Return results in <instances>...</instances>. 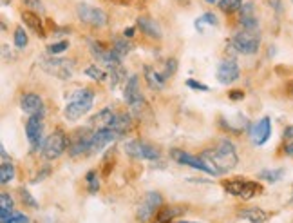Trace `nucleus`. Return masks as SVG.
Instances as JSON below:
<instances>
[{
  "mask_svg": "<svg viewBox=\"0 0 293 223\" xmlns=\"http://www.w3.org/2000/svg\"><path fill=\"white\" fill-rule=\"evenodd\" d=\"M201 160L215 172V176L232 171V169L237 167L239 164V156H237V151H235V145L226 138L219 140L214 147L205 149V151L201 152Z\"/></svg>",
  "mask_w": 293,
  "mask_h": 223,
  "instance_id": "obj_1",
  "label": "nucleus"
},
{
  "mask_svg": "<svg viewBox=\"0 0 293 223\" xmlns=\"http://www.w3.org/2000/svg\"><path fill=\"white\" fill-rule=\"evenodd\" d=\"M92 102H94V93L91 89L83 87L78 89L76 93H72L71 100L67 102L64 109V116L69 120V122H76L80 120L83 115H87L92 107Z\"/></svg>",
  "mask_w": 293,
  "mask_h": 223,
  "instance_id": "obj_2",
  "label": "nucleus"
},
{
  "mask_svg": "<svg viewBox=\"0 0 293 223\" xmlns=\"http://www.w3.org/2000/svg\"><path fill=\"white\" fill-rule=\"evenodd\" d=\"M223 189H225L228 194L237 196L241 199H252L255 196H259L262 192V185L259 182H252V180L246 178H230L223 182Z\"/></svg>",
  "mask_w": 293,
  "mask_h": 223,
  "instance_id": "obj_3",
  "label": "nucleus"
},
{
  "mask_svg": "<svg viewBox=\"0 0 293 223\" xmlns=\"http://www.w3.org/2000/svg\"><path fill=\"white\" fill-rule=\"evenodd\" d=\"M38 64L47 75L55 76V78L58 80H69L72 76V73H75L72 62L58 58V56H42V58L38 60Z\"/></svg>",
  "mask_w": 293,
  "mask_h": 223,
  "instance_id": "obj_4",
  "label": "nucleus"
},
{
  "mask_svg": "<svg viewBox=\"0 0 293 223\" xmlns=\"http://www.w3.org/2000/svg\"><path fill=\"white\" fill-rule=\"evenodd\" d=\"M232 48L239 53V55H255L261 48V35L259 31H246L241 29L234 35L232 38Z\"/></svg>",
  "mask_w": 293,
  "mask_h": 223,
  "instance_id": "obj_5",
  "label": "nucleus"
},
{
  "mask_svg": "<svg viewBox=\"0 0 293 223\" xmlns=\"http://www.w3.org/2000/svg\"><path fill=\"white\" fill-rule=\"evenodd\" d=\"M69 149V136L65 135L62 129H56L45 138L44 147H42V154L45 160H56L64 154Z\"/></svg>",
  "mask_w": 293,
  "mask_h": 223,
  "instance_id": "obj_6",
  "label": "nucleus"
},
{
  "mask_svg": "<svg viewBox=\"0 0 293 223\" xmlns=\"http://www.w3.org/2000/svg\"><path fill=\"white\" fill-rule=\"evenodd\" d=\"M76 15L82 20L83 24L91 26V28H103L109 24V15L103 9L94 8L89 4H78L76 6Z\"/></svg>",
  "mask_w": 293,
  "mask_h": 223,
  "instance_id": "obj_7",
  "label": "nucleus"
},
{
  "mask_svg": "<svg viewBox=\"0 0 293 223\" xmlns=\"http://www.w3.org/2000/svg\"><path fill=\"white\" fill-rule=\"evenodd\" d=\"M92 135H94V131H91V129H78L76 132H72L69 136V156L78 158L83 152L91 151Z\"/></svg>",
  "mask_w": 293,
  "mask_h": 223,
  "instance_id": "obj_8",
  "label": "nucleus"
},
{
  "mask_svg": "<svg viewBox=\"0 0 293 223\" xmlns=\"http://www.w3.org/2000/svg\"><path fill=\"white\" fill-rule=\"evenodd\" d=\"M123 98H125L129 107H131L134 113L141 111V109L145 107V98H143V95L139 93V76L138 75H132L131 78L127 80L125 89H123Z\"/></svg>",
  "mask_w": 293,
  "mask_h": 223,
  "instance_id": "obj_9",
  "label": "nucleus"
},
{
  "mask_svg": "<svg viewBox=\"0 0 293 223\" xmlns=\"http://www.w3.org/2000/svg\"><path fill=\"white\" fill-rule=\"evenodd\" d=\"M26 136H28L31 152H36L40 147H44V125L40 116H29L26 122Z\"/></svg>",
  "mask_w": 293,
  "mask_h": 223,
  "instance_id": "obj_10",
  "label": "nucleus"
},
{
  "mask_svg": "<svg viewBox=\"0 0 293 223\" xmlns=\"http://www.w3.org/2000/svg\"><path fill=\"white\" fill-rule=\"evenodd\" d=\"M215 76H217L219 84L223 85H230L237 82L239 76H241V69H239V64L235 62V58L221 60L217 65V71H215Z\"/></svg>",
  "mask_w": 293,
  "mask_h": 223,
  "instance_id": "obj_11",
  "label": "nucleus"
},
{
  "mask_svg": "<svg viewBox=\"0 0 293 223\" xmlns=\"http://www.w3.org/2000/svg\"><path fill=\"white\" fill-rule=\"evenodd\" d=\"M170 156H172V160H174V162H178V164L188 165V167H192V169H198V171H201V172H206V174L215 176V172L212 171V169L208 167L205 162H203L201 156H194V154H190V152L181 151V149H172Z\"/></svg>",
  "mask_w": 293,
  "mask_h": 223,
  "instance_id": "obj_12",
  "label": "nucleus"
},
{
  "mask_svg": "<svg viewBox=\"0 0 293 223\" xmlns=\"http://www.w3.org/2000/svg\"><path fill=\"white\" fill-rule=\"evenodd\" d=\"M125 152L129 156L136 160H158L159 158V152L156 151L152 145L145 144V142H139V140H131L127 144L123 145Z\"/></svg>",
  "mask_w": 293,
  "mask_h": 223,
  "instance_id": "obj_13",
  "label": "nucleus"
},
{
  "mask_svg": "<svg viewBox=\"0 0 293 223\" xmlns=\"http://www.w3.org/2000/svg\"><path fill=\"white\" fill-rule=\"evenodd\" d=\"M20 109L29 116H40L44 118L45 109H44V102L36 93H26L22 98H20Z\"/></svg>",
  "mask_w": 293,
  "mask_h": 223,
  "instance_id": "obj_14",
  "label": "nucleus"
},
{
  "mask_svg": "<svg viewBox=\"0 0 293 223\" xmlns=\"http://www.w3.org/2000/svg\"><path fill=\"white\" fill-rule=\"evenodd\" d=\"M119 135L114 129H102V131H94L92 135V142H91V151L89 152H100L107 147L109 144H112L114 140H118Z\"/></svg>",
  "mask_w": 293,
  "mask_h": 223,
  "instance_id": "obj_15",
  "label": "nucleus"
},
{
  "mask_svg": "<svg viewBox=\"0 0 293 223\" xmlns=\"http://www.w3.org/2000/svg\"><path fill=\"white\" fill-rule=\"evenodd\" d=\"M250 135H252V142H254L255 145H264L270 140V136H272V120H270L268 116L261 118L257 124L252 127Z\"/></svg>",
  "mask_w": 293,
  "mask_h": 223,
  "instance_id": "obj_16",
  "label": "nucleus"
},
{
  "mask_svg": "<svg viewBox=\"0 0 293 223\" xmlns=\"http://www.w3.org/2000/svg\"><path fill=\"white\" fill-rule=\"evenodd\" d=\"M114 113L111 111V109H102V111H98L94 116H92L91 120H89V127L92 129V131H102V129H109L112 125V122H114Z\"/></svg>",
  "mask_w": 293,
  "mask_h": 223,
  "instance_id": "obj_17",
  "label": "nucleus"
},
{
  "mask_svg": "<svg viewBox=\"0 0 293 223\" xmlns=\"http://www.w3.org/2000/svg\"><path fill=\"white\" fill-rule=\"evenodd\" d=\"M136 26H138L139 31H141L143 35L151 36V38H156V40L161 38V29H159L156 20L149 18V16H139V18L136 20Z\"/></svg>",
  "mask_w": 293,
  "mask_h": 223,
  "instance_id": "obj_18",
  "label": "nucleus"
},
{
  "mask_svg": "<svg viewBox=\"0 0 293 223\" xmlns=\"http://www.w3.org/2000/svg\"><path fill=\"white\" fill-rule=\"evenodd\" d=\"M237 216L241 219H246L250 223H266L270 219V214L266 211L259 207H248V209H241L237 212Z\"/></svg>",
  "mask_w": 293,
  "mask_h": 223,
  "instance_id": "obj_19",
  "label": "nucleus"
},
{
  "mask_svg": "<svg viewBox=\"0 0 293 223\" xmlns=\"http://www.w3.org/2000/svg\"><path fill=\"white\" fill-rule=\"evenodd\" d=\"M143 75H145L146 84H149V87H151V89H154V91H161V89L165 87L166 80L163 78L161 73H158L156 69H152L151 65H145V69H143Z\"/></svg>",
  "mask_w": 293,
  "mask_h": 223,
  "instance_id": "obj_20",
  "label": "nucleus"
},
{
  "mask_svg": "<svg viewBox=\"0 0 293 223\" xmlns=\"http://www.w3.org/2000/svg\"><path fill=\"white\" fill-rule=\"evenodd\" d=\"M185 214V207H159L156 212V221L158 223H168L178 216Z\"/></svg>",
  "mask_w": 293,
  "mask_h": 223,
  "instance_id": "obj_21",
  "label": "nucleus"
},
{
  "mask_svg": "<svg viewBox=\"0 0 293 223\" xmlns=\"http://www.w3.org/2000/svg\"><path fill=\"white\" fill-rule=\"evenodd\" d=\"M22 20H24V24L29 26L35 33H38L42 38L45 36V29L42 26V20H40L38 13H33V11H24L22 13Z\"/></svg>",
  "mask_w": 293,
  "mask_h": 223,
  "instance_id": "obj_22",
  "label": "nucleus"
},
{
  "mask_svg": "<svg viewBox=\"0 0 293 223\" xmlns=\"http://www.w3.org/2000/svg\"><path fill=\"white\" fill-rule=\"evenodd\" d=\"M13 216V198L9 192H0V221L8 223Z\"/></svg>",
  "mask_w": 293,
  "mask_h": 223,
  "instance_id": "obj_23",
  "label": "nucleus"
},
{
  "mask_svg": "<svg viewBox=\"0 0 293 223\" xmlns=\"http://www.w3.org/2000/svg\"><path fill=\"white\" fill-rule=\"evenodd\" d=\"M131 125H132V120H131V116H129V115H116L111 129H114V131L121 136V135H125L129 129H131Z\"/></svg>",
  "mask_w": 293,
  "mask_h": 223,
  "instance_id": "obj_24",
  "label": "nucleus"
},
{
  "mask_svg": "<svg viewBox=\"0 0 293 223\" xmlns=\"http://www.w3.org/2000/svg\"><path fill=\"white\" fill-rule=\"evenodd\" d=\"M13 178H15V165L11 162H2V165H0V184H11Z\"/></svg>",
  "mask_w": 293,
  "mask_h": 223,
  "instance_id": "obj_25",
  "label": "nucleus"
},
{
  "mask_svg": "<svg viewBox=\"0 0 293 223\" xmlns=\"http://www.w3.org/2000/svg\"><path fill=\"white\" fill-rule=\"evenodd\" d=\"M217 16L214 15V13H205V15H201L198 20H196V29L198 31H205V26H212V28H217Z\"/></svg>",
  "mask_w": 293,
  "mask_h": 223,
  "instance_id": "obj_26",
  "label": "nucleus"
},
{
  "mask_svg": "<svg viewBox=\"0 0 293 223\" xmlns=\"http://www.w3.org/2000/svg\"><path fill=\"white\" fill-rule=\"evenodd\" d=\"M284 176V169H264L259 172V180H264L268 184H275Z\"/></svg>",
  "mask_w": 293,
  "mask_h": 223,
  "instance_id": "obj_27",
  "label": "nucleus"
},
{
  "mask_svg": "<svg viewBox=\"0 0 293 223\" xmlns=\"http://www.w3.org/2000/svg\"><path fill=\"white\" fill-rule=\"evenodd\" d=\"M239 26L241 29H246V31H257L259 29V20L255 15H245L239 16Z\"/></svg>",
  "mask_w": 293,
  "mask_h": 223,
  "instance_id": "obj_28",
  "label": "nucleus"
},
{
  "mask_svg": "<svg viewBox=\"0 0 293 223\" xmlns=\"http://www.w3.org/2000/svg\"><path fill=\"white\" fill-rule=\"evenodd\" d=\"M242 8V0H219V9L226 15L235 13Z\"/></svg>",
  "mask_w": 293,
  "mask_h": 223,
  "instance_id": "obj_29",
  "label": "nucleus"
},
{
  "mask_svg": "<svg viewBox=\"0 0 293 223\" xmlns=\"http://www.w3.org/2000/svg\"><path fill=\"white\" fill-rule=\"evenodd\" d=\"M112 49H114V51L118 53V55L123 58L125 55H129V53H131L132 44L129 42V40H125V36H123V38H116V40H114V44H112Z\"/></svg>",
  "mask_w": 293,
  "mask_h": 223,
  "instance_id": "obj_30",
  "label": "nucleus"
},
{
  "mask_svg": "<svg viewBox=\"0 0 293 223\" xmlns=\"http://www.w3.org/2000/svg\"><path fill=\"white\" fill-rule=\"evenodd\" d=\"M156 212H158V209H154L151 204L143 202V204L139 205V209H138V218L141 219V221H149V219H151Z\"/></svg>",
  "mask_w": 293,
  "mask_h": 223,
  "instance_id": "obj_31",
  "label": "nucleus"
},
{
  "mask_svg": "<svg viewBox=\"0 0 293 223\" xmlns=\"http://www.w3.org/2000/svg\"><path fill=\"white\" fill-rule=\"evenodd\" d=\"M85 75H87L89 78L96 80V82H103V80L107 78V73L103 71L102 68H98V65H96V64L89 65V68L85 69Z\"/></svg>",
  "mask_w": 293,
  "mask_h": 223,
  "instance_id": "obj_32",
  "label": "nucleus"
},
{
  "mask_svg": "<svg viewBox=\"0 0 293 223\" xmlns=\"http://www.w3.org/2000/svg\"><path fill=\"white\" fill-rule=\"evenodd\" d=\"M85 182H87V191L91 192V194H96L100 189V180L96 171H89L87 174H85Z\"/></svg>",
  "mask_w": 293,
  "mask_h": 223,
  "instance_id": "obj_33",
  "label": "nucleus"
},
{
  "mask_svg": "<svg viewBox=\"0 0 293 223\" xmlns=\"http://www.w3.org/2000/svg\"><path fill=\"white\" fill-rule=\"evenodd\" d=\"M69 49V42L67 40H60V42H55V44H51L47 48V55L49 56H56L60 55V53H64Z\"/></svg>",
  "mask_w": 293,
  "mask_h": 223,
  "instance_id": "obj_34",
  "label": "nucleus"
},
{
  "mask_svg": "<svg viewBox=\"0 0 293 223\" xmlns=\"http://www.w3.org/2000/svg\"><path fill=\"white\" fill-rule=\"evenodd\" d=\"M178 71V60L176 58H168L165 62V69H163V78L165 80H168L170 76H174V73Z\"/></svg>",
  "mask_w": 293,
  "mask_h": 223,
  "instance_id": "obj_35",
  "label": "nucleus"
},
{
  "mask_svg": "<svg viewBox=\"0 0 293 223\" xmlns=\"http://www.w3.org/2000/svg\"><path fill=\"white\" fill-rule=\"evenodd\" d=\"M28 33L24 31V28H16L15 31V46L18 49H24L26 46H28Z\"/></svg>",
  "mask_w": 293,
  "mask_h": 223,
  "instance_id": "obj_36",
  "label": "nucleus"
},
{
  "mask_svg": "<svg viewBox=\"0 0 293 223\" xmlns=\"http://www.w3.org/2000/svg\"><path fill=\"white\" fill-rule=\"evenodd\" d=\"M20 198H22V204L28 205L31 209H38V202L31 196V192L28 189H20Z\"/></svg>",
  "mask_w": 293,
  "mask_h": 223,
  "instance_id": "obj_37",
  "label": "nucleus"
},
{
  "mask_svg": "<svg viewBox=\"0 0 293 223\" xmlns=\"http://www.w3.org/2000/svg\"><path fill=\"white\" fill-rule=\"evenodd\" d=\"M24 4L29 8V11L33 13H42L44 11V6H42V2L40 0H24Z\"/></svg>",
  "mask_w": 293,
  "mask_h": 223,
  "instance_id": "obj_38",
  "label": "nucleus"
},
{
  "mask_svg": "<svg viewBox=\"0 0 293 223\" xmlns=\"http://www.w3.org/2000/svg\"><path fill=\"white\" fill-rule=\"evenodd\" d=\"M186 85L190 89H196V91H203V93H206L208 91V85H205V84H201V82H196V80H186Z\"/></svg>",
  "mask_w": 293,
  "mask_h": 223,
  "instance_id": "obj_39",
  "label": "nucleus"
},
{
  "mask_svg": "<svg viewBox=\"0 0 293 223\" xmlns=\"http://www.w3.org/2000/svg\"><path fill=\"white\" fill-rule=\"evenodd\" d=\"M8 223H29V218L22 212H13V216L8 219Z\"/></svg>",
  "mask_w": 293,
  "mask_h": 223,
  "instance_id": "obj_40",
  "label": "nucleus"
},
{
  "mask_svg": "<svg viewBox=\"0 0 293 223\" xmlns=\"http://www.w3.org/2000/svg\"><path fill=\"white\" fill-rule=\"evenodd\" d=\"M228 98L234 100V102H237V100H242V98H245V91H241V89H234V91L228 93Z\"/></svg>",
  "mask_w": 293,
  "mask_h": 223,
  "instance_id": "obj_41",
  "label": "nucleus"
},
{
  "mask_svg": "<svg viewBox=\"0 0 293 223\" xmlns=\"http://www.w3.org/2000/svg\"><path fill=\"white\" fill-rule=\"evenodd\" d=\"M282 136H284V140H293V125H289V127L284 129V132H282Z\"/></svg>",
  "mask_w": 293,
  "mask_h": 223,
  "instance_id": "obj_42",
  "label": "nucleus"
},
{
  "mask_svg": "<svg viewBox=\"0 0 293 223\" xmlns=\"http://www.w3.org/2000/svg\"><path fill=\"white\" fill-rule=\"evenodd\" d=\"M284 154L293 156V142H288V144L284 145Z\"/></svg>",
  "mask_w": 293,
  "mask_h": 223,
  "instance_id": "obj_43",
  "label": "nucleus"
},
{
  "mask_svg": "<svg viewBox=\"0 0 293 223\" xmlns=\"http://www.w3.org/2000/svg\"><path fill=\"white\" fill-rule=\"evenodd\" d=\"M134 31H136L134 28H127L123 31V36H125V38H132V36H134Z\"/></svg>",
  "mask_w": 293,
  "mask_h": 223,
  "instance_id": "obj_44",
  "label": "nucleus"
},
{
  "mask_svg": "<svg viewBox=\"0 0 293 223\" xmlns=\"http://www.w3.org/2000/svg\"><path fill=\"white\" fill-rule=\"evenodd\" d=\"M205 2H208V4H214V2H217V0H205Z\"/></svg>",
  "mask_w": 293,
  "mask_h": 223,
  "instance_id": "obj_45",
  "label": "nucleus"
},
{
  "mask_svg": "<svg viewBox=\"0 0 293 223\" xmlns=\"http://www.w3.org/2000/svg\"><path fill=\"white\" fill-rule=\"evenodd\" d=\"M179 2H183V4H188V0H179Z\"/></svg>",
  "mask_w": 293,
  "mask_h": 223,
  "instance_id": "obj_46",
  "label": "nucleus"
},
{
  "mask_svg": "<svg viewBox=\"0 0 293 223\" xmlns=\"http://www.w3.org/2000/svg\"><path fill=\"white\" fill-rule=\"evenodd\" d=\"M179 223H198V221H179Z\"/></svg>",
  "mask_w": 293,
  "mask_h": 223,
  "instance_id": "obj_47",
  "label": "nucleus"
},
{
  "mask_svg": "<svg viewBox=\"0 0 293 223\" xmlns=\"http://www.w3.org/2000/svg\"><path fill=\"white\" fill-rule=\"evenodd\" d=\"M291 95H293V85H291Z\"/></svg>",
  "mask_w": 293,
  "mask_h": 223,
  "instance_id": "obj_48",
  "label": "nucleus"
},
{
  "mask_svg": "<svg viewBox=\"0 0 293 223\" xmlns=\"http://www.w3.org/2000/svg\"><path fill=\"white\" fill-rule=\"evenodd\" d=\"M291 2H293V0H291Z\"/></svg>",
  "mask_w": 293,
  "mask_h": 223,
  "instance_id": "obj_49",
  "label": "nucleus"
}]
</instances>
